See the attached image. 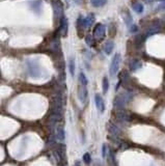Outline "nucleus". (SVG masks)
Here are the masks:
<instances>
[{
	"mask_svg": "<svg viewBox=\"0 0 165 166\" xmlns=\"http://www.w3.org/2000/svg\"><path fill=\"white\" fill-rule=\"evenodd\" d=\"M158 10H165V2L163 4L160 5V7H158Z\"/></svg>",
	"mask_w": 165,
	"mask_h": 166,
	"instance_id": "obj_26",
	"label": "nucleus"
},
{
	"mask_svg": "<svg viewBox=\"0 0 165 166\" xmlns=\"http://www.w3.org/2000/svg\"><path fill=\"white\" fill-rule=\"evenodd\" d=\"M69 69H70L71 75L74 76L75 74V59L73 57H70V59H69Z\"/></svg>",
	"mask_w": 165,
	"mask_h": 166,
	"instance_id": "obj_18",
	"label": "nucleus"
},
{
	"mask_svg": "<svg viewBox=\"0 0 165 166\" xmlns=\"http://www.w3.org/2000/svg\"><path fill=\"white\" fill-rule=\"evenodd\" d=\"M32 5H33V6L31 7L32 10H33V12H35V13H37V9H38V10L41 9V5H42V2H41V1H33V2H32Z\"/></svg>",
	"mask_w": 165,
	"mask_h": 166,
	"instance_id": "obj_22",
	"label": "nucleus"
},
{
	"mask_svg": "<svg viewBox=\"0 0 165 166\" xmlns=\"http://www.w3.org/2000/svg\"><path fill=\"white\" fill-rule=\"evenodd\" d=\"M131 94L130 92H122V94L117 95L116 97L114 98L113 101V106L116 109H120L123 110L124 108L126 107V105L129 103V101L131 100Z\"/></svg>",
	"mask_w": 165,
	"mask_h": 166,
	"instance_id": "obj_1",
	"label": "nucleus"
},
{
	"mask_svg": "<svg viewBox=\"0 0 165 166\" xmlns=\"http://www.w3.org/2000/svg\"><path fill=\"white\" fill-rule=\"evenodd\" d=\"M87 97H88V92H87L86 85H82L79 84L78 86V98L80 100V102L82 104H85L87 101Z\"/></svg>",
	"mask_w": 165,
	"mask_h": 166,
	"instance_id": "obj_4",
	"label": "nucleus"
},
{
	"mask_svg": "<svg viewBox=\"0 0 165 166\" xmlns=\"http://www.w3.org/2000/svg\"><path fill=\"white\" fill-rule=\"evenodd\" d=\"M96 17L93 14H88L85 18H83V25L85 28H88V27L92 26V24L95 23Z\"/></svg>",
	"mask_w": 165,
	"mask_h": 166,
	"instance_id": "obj_10",
	"label": "nucleus"
},
{
	"mask_svg": "<svg viewBox=\"0 0 165 166\" xmlns=\"http://www.w3.org/2000/svg\"><path fill=\"white\" fill-rule=\"evenodd\" d=\"M106 152H107V145L105 143L102 145V157L105 158L106 157Z\"/></svg>",
	"mask_w": 165,
	"mask_h": 166,
	"instance_id": "obj_24",
	"label": "nucleus"
},
{
	"mask_svg": "<svg viewBox=\"0 0 165 166\" xmlns=\"http://www.w3.org/2000/svg\"><path fill=\"white\" fill-rule=\"evenodd\" d=\"M130 31L131 32H136V31H138V27H137L135 24H133L131 27H130Z\"/></svg>",
	"mask_w": 165,
	"mask_h": 166,
	"instance_id": "obj_25",
	"label": "nucleus"
},
{
	"mask_svg": "<svg viewBox=\"0 0 165 166\" xmlns=\"http://www.w3.org/2000/svg\"><path fill=\"white\" fill-rule=\"evenodd\" d=\"M108 130H109L110 134H112L113 136L120 135V129L115 126V125L112 124V122H108Z\"/></svg>",
	"mask_w": 165,
	"mask_h": 166,
	"instance_id": "obj_14",
	"label": "nucleus"
},
{
	"mask_svg": "<svg viewBox=\"0 0 165 166\" xmlns=\"http://www.w3.org/2000/svg\"><path fill=\"white\" fill-rule=\"evenodd\" d=\"M142 67V62L138 60V59H133L131 62H130V70L132 72H135L138 69Z\"/></svg>",
	"mask_w": 165,
	"mask_h": 166,
	"instance_id": "obj_12",
	"label": "nucleus"
},
{
	"mask_svg": "<svg viewBox=\"0 0 165 166\" xmlns=\"http://www.w3.org/2000/svg\"><path fill=\"white\" fill-rule=\"evenodd\" d=\"M95 37H93V35H90V34H87L86 37H85V42H86L87 46H89V47H93L95 46Z\"/></svg>",
	"mask_w": 165,
	"mask_h": 166,
	"instance_id": "obj_20",
	"label": "nucleus"
},
{
	"mask_svg": "<svg viewBox=\"0 0 165 166\" xmlns=\"http://www.w3.org/2000/svg\"><path fill=\"white\" fill-rule=\"evenodd\" d=\"M53 10H54V15L55 18L57 17L58 21L61 20V18L64 17V10H62V6L59 2H53Z\"/></svg>",
	"mask_w": 165,
	"mask_h": 166,
	"instance_id": "obj_8",
	"label": "nucleus"
},
{
	"mask_svg": "<svg viewBox=\"0 0 165 166\" xmlns=\"http://www.w3.org/2000/svg\"><path fill=\"white\" fill-rule=\"evenodd\" d=\"M122 17L124 19V21H125L126 25H127L129 28H130V27L133 25V19H132L131 15L129 14V12H126V14H123Z\"/></svg>",
	"mask_w": 165,
	"mask_h": 166,
	"instance_id": "obj_13",
	"label": "nucleus"
},
{
	"mask_svg": "<svg viewBox=\"0 0 165 166\" xmlns=\"http://www.w3.org/2000/svg\"><path fill=\"white\" fill-rule=\"evenodd\" d=\"M68 29H69V23H68V19L65 17L61 18V20L59 21V28L58 32L61 37H67L68 34Z\"/></svg>",
	"mask_w": 165,
	"mask_h": 166,
	"instance_id": "obj_5",
	"label": "nucleus"
},
{
	"mask_svg": "<svg viewBox=\"0 0 165 166\" xmlns=\"http://www.w3.org/2000/svg\"><path fill=\"white\" fill-rule=\"evenodd\" d=\"M114 49V43L112 42L111 40H108L107 42L104 44V52H105L107 55H110L112 53Z\"/></svg>",
	"mask_w": 165,
	"mask_h": 166,
	"instance_id": "obj_11",
	"label": "nucleus"
},
{
	"mask_svg": "<svg viewBox=\"0 0 165 166\" xmlns=\"http://www.w3.org/2000/svg\"><path fill=\"white\" fill-rule=\"evenodd\" d=\"M55 136L56 138L58 139L59 141H64L65 138V129H64V126L62 125H57L56 128H55Z\"/></svg>",
	"mask_w": 165,
	"mask_h": 166,
	"instance_id": "obj_9",
	"label": "nucleus"
},
{
	"mask_svg": "<svg viewBox=\"0 0 165 166\" xmlns=\"http://www.w3.org/2000/svg\"><path fill=\"white\" fill-rule=\"evenodd\" d=\"M107 3V0H90V4L95 7H102Z\"/></svg>",
	"mask_w": 165,
	"mask_h": 166,
	"instance_id": "obj_16",
	"label": "nucleus"
},
{
	"mask_svg": "<svg viewBox=\"0 0 165 166\" xmlns=\"http://www.w3.org/2000/svg\"><path fill=\"white\" fill-rule=\"evenodd\" d=\"M132 7H133V10H135L137 14H141L143 13V10H144V6L142 5L140 2H135V3H133L132 5Z\"/></svg>",
	"mask_w": 165,
	"mask_h": 166,
	"instance_id": "obj_17",
	"label": "nucleus"
},
{
	"mask_svg": "<svg viewBox=\"0 0 165 166\" xmlns=\"http://www.w3.org/2000/svg\"><path fill=\"white\" fill-rule=\"evenodd\" d=\"M106 34V27L102 23H98L93 28V37L97 41H102L105 37Z\"/></svg>",
	"mask_w": 165,
	"mask_h": 166,
	"instance_id": "obj_2",
	"label": "nucleus"
},
{
	"mask_svg": "<svg viewBox=\"0 0 165 166\" xmlns=\"http://www.w3.org/2000/svg\"><path fill=\"white\" fill-rule=\"evenodd\" d=\"M161 30V25L159 23H154L152 25H150L147 27V29H145V32H144V35L145 37H151V35L153 34H156L158 33V32H160Z\"/></svg>",
	"mask_w": 165,
	"mask_h": 166,
	"instance_id": "obj_6",
	"label": "nucleus"
},
{
	"mask_svg": "<svg viewBox=\"0 0 165 166\" xmlns=\"http://www.w3.org/2000/svg\"><path fill=\"white\" fill-rule=\"evenodd\" d=\"M156 1H161V2H165V0H156Z\"/></svg>",
	"mask_w": 165,
	"mask_h": 166,
	"instance_id": "obj_29",
	"label": "nucleus"
},
{
	"mask_svg": "<svg viewBox=\"0 0 165 166\" xmlns=\"http://www.w3.org/2000/svg\"><path fill=\"white\" fill-rule=\"evenodd\" d=\"M74 166H81V162L80 161H76L75 164H74Z\"/></svg>",
	"mask_w": 165,
	"mask_h": 166,
	"instance_id": "obj_27",
	"label": "nucleus"
},
{
	"mask_svg": "<svg viewBox=\"0 0 165 166\" xmlns=\"http://www.w3.org/2000/svg\"><path fill=\"white\" fill-rule=\"evenodd\" d=\"M83 162L86 165H88L90 163V155H89V153H85L83 155Z\"/></svg>",
	"mask_w": 165,
	"mask_h": 166,
	"instance_id": "obj_23",
	"label": "nucleus"
},
{
	"mask_svg": "<svg viewBox=\"0 0 165 166\" xmlns=\"http://www.w3.org/2000/svg\"><path fill=\"white\" fill-rule=\"evenodd\" d=\"M95 103H96V107H97L98 111L100 113H103L105 111V103H104V100L100 95H96L95 96Z\"/></svg>",
	"mask_w": 165,
	"mask_h": 166,
	"instance_id": "obj_7",
	"label": "nucleus"
},
{
	"mask_svg": "<svg viewBox=\"0 0 165 166\" xmlns=\"http://www.w3.org/2000/svg\"><path fill=\"white\" fill-rule=\"evenodd\" d=\"M78 80H79V84H82V85H87V83H88V80H87L86 76L82 72L78 76Z\"/></svg>",
	"mask_w": 165,
	"mask_h": 166,
	"instance_id": "obj_19",
	"label": "nucleus"
},
{
	"mask_svg": "<svg viewBox=\"0 0 165 166\" xmlns=\"http://www.w3.org/2000/svg\"><path fill=\"white\" fill-rule=\"evenodd\" d=\"M116 116H117V119L120 121L122 122H127L130 121V118H129L128 113L124 112V111H120V112H119L116 114Z\"/></svg>",
	"mask_w": 165,
	"mask_h": 166,
	"instance_id": "obj_15",
	"label": "nucleus"
},
{
	"mask_svg": "<svg viewBox=\"0 0 165 166\" xmlns=\"http://www.w3.org/2000/svg\"><path fill=\"white\" fill-rule=\"evenodd\" d=\"M163 21H164V22H165V16H164V17H163Z\"/></svg>",
	"mask_w": 165,
	"mask_h": 166,
	"instance_id": "obj_30",
	"label": "nucleus"
},
{
	"mask_svg": "<svg viewBox=\"0 0 165 166\" xmlns=\"http://www.w3.org/2000/svg\"><path fill=\"white\" fill-rule=\"evenodd\" d=\"M120 64V54L116 53L113 56V58H112L111 64H110V76H114L119 72Z\"/></svg>",
	"mask_w": 165,
	"mask_h": 166,
	"instance_id": "obj_3",
	"label": "nucleus"
},
{
	"mask_svg": "<svg viewBox=\"0 0 165 166\" xmlns=\"http://www.w3.org/2000/svg\"><path fill=\"white\" fill-rule=\"evenodd\" d=\"M102 86H103V94H107V91H108V89H109V81H108V78L107 77L103 78Z\"/></svg>",
	"mask_w": 165,
	"mask_h": 166,
	"instance_id": "obj_21",
	"label": "nucleus"
},
{
	"mask_svg": "<svg viewBox=\"0 0 165 166\" xmlns=\"http://www.w3.org/2000/svg\"><path fill=\"white\" fill-rule=\"evenodd\" d=\"M145 2H147V3H151V2H153L154 0H144Z\"/></svg>",
	"mask_w": 165,
	"mask_h": 166,
	"instance_id": "obj_28",
	"label": "nucleus"
}]
</instances>
